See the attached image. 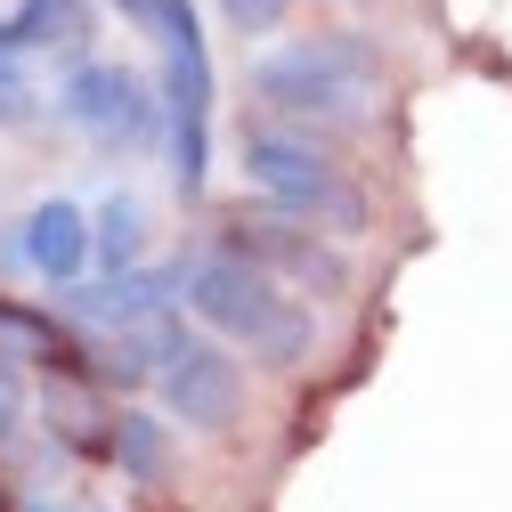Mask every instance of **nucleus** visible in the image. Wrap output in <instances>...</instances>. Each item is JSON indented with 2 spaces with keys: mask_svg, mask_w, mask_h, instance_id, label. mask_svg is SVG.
<instances>
[{
  "mask_svg": "<svg viewBox=\"0 0 512 512\" xmlns=\"http://www.w3.org/2000/svg\"><path fill=\"white\" fill-rule=\"evenodd\" d=\"M187 309L236 350H261L269 366H301L317 350V317L285 293L277 269L244 261V252H212V261L187 269Z\"/></svg>",
  "mask_w": 512,
  "mask_h": 512,
  "instance_id": "2",
  "label": "nucleus"
},
{
  "mask_svg": "<svg viewBox=\"0 0 512 512\" xmlns=\"http://www.w3.org/2000/svg\"><path fill=\"white\" fill-rule=\"evenodd\" d=\"M228 17H236V25H277L285 0H228Z\"/></svg>",
  "mask_w": 512,
  "mask_h": 512,
  "instance_id": "16",
  "label": "nucleus"
},
{
  "mask_svg": "<svg viewBox=\"0 0 512 512\" xmlns=\"http://www.w3.org/2000/svg\"><path fill=\"white\" fill-rule=\"evenodd\" d=\"M374 82H382V57H374L366 33H301V41H277L252 66L261 106L309 122V131H350V122H366Z\"/></svg>",
  "mask_w": 512,
  "mask_h": 512,
  "instance_id": "1",
  "label": "nucleus"
},
{
  "mask_svg": "<svg viewBox=\"0 0 512 512\" xmlns=\"http://www.w3.org/2000/svg\"><path fill=\"white\" fill-rule=\"evenodd\" d=\"M0 358H41V366H74V342L49 326V317L0 301Z\"/></svg>",
  "mask_w": 512,
  "mask_h": 512,
  "instance_id": "12",
  "label": "nucleus"
},
{
  "mask_svg": "<svg viewBox=\"0 0 512 512\" xmlns=\"http://www.w3.org/2000/svg\"><path fill=\"white\" fill-rule=\"evenodd\" d=\"M171 293H187L179 269H106V285H74V309L90 326H147L171 309Z\"/></svg>",
  "mask_w": 512,
  "mask_h": 512,
  "instance_id": "9",
  "label": "nucleus"
},
{
  "mask_svg": "<svg viewBox=\"0 0 512 512\" xmlns=\"http://www.w3.org/2000/svg\"><path fill=\"white\" fill-rule=\"evenodd\" d=\"M244 179L261 187V204L293 212V220H317L334 236H366V196L317 155L309 139H285V131H252L244 139Z\"/></svg>",
  "mask_w": 512,
  "mask_h": 512,
  "instance_id": "4",
  "label": "nucleus"
},
{
  "mask_svg": "<svg viewBox=\"0 0 512 512\" xmlns=\"http://www.w3.org/2000/svg\"><path fill=\"white\" fill-rule=\"evenodd\" d=\"M17 415H25V391H17V374H9V366H0V439H9V431H17Z\"/></svg>",
  "mask_w": 512,
  "mask_h": 512,
  "instance_id": "15",
  "label": "nucleus"
},
{
  "mask_svg": "<svg viewBox=\"0 0 512 512\" xmlns=\"http://www.w3.org/2000/svg\"><path fill=\"white\" fill-rule=\"evenodd\" d=\"M228 252H244V261H261V269H277L285 285L350 293V261H342L326 236H317V220H293V212H277V204L244 212V220L228 228Z\"/></svg>",
  "mask_w": 512,
  "mask_h": 512,
  "instance_id": "5",
  "label": "nucleus"
},
{
  "mask_svg": "<svg viewBox=\"0 0 512 512\" xmlns=\"http://www.w3.org/2000/svg\"><path fill=\"white\" fill-rule=\"evenodd\" d=\"M139 244H147L139 196H106V204L90 212V252H98V269H139Z\"/></svg>",
  "mask_w": 512,
  "mask_h": 512,
  "instance_id": "11",
  "label": "nucleus"
},
{
  "mask_svg": "<svg viewBox=\"0 0 512 512\" xmlns=\"http://www.w3.org/2000/svg\"><path fill=\"white\" fill-rule=\"evenodd\" d=\"M114 464L131 480H163V423L155 415H114Z\"/></svg>",
  "mask_w": 512,
  "mask_h": 512,
  "instance_id": "13",
  "label": "nucleus"
},
{
  "mask_svg": "<svg viewBox=\"0 0 512 512\" xmlns=\"http://www.w3.org/2000/svg\"><path fill=\"white\" fill-rule=\"evenodd\" d=\"M90 33V9L82 0H25V9L9 17V41L33 57V49H82Z\"/></svg>",
  "mask_w": 512,
  "mask_h": 512,
  "instance_id": "10",
  "label": "nucleus"
},
{
  "mask_svg": "<svg viewBox=\"0 0 512 512\" xmlns=\"http://www.w3.org/2000/svg\"><path fill=\"white\" fill-rule=\"evenodd\" d=\"M25 106H33V90H25V57L0 49V122H17Z\"/></svg>",
  "mask_w": 512,
  "mask_h": 512,
  "instance_id": "14",
  "label": "nucleus"
},
{
  "mask_svg": "<svg viewBox=\"0 0 512 512\" xmlns=\"http://www.w3.org/2000/svg\"><path fill=\"white\" fill-rule=\"evenodd\" d=\"M25 512H90V504H57V496H33Z\"/></svg>",
  "mask_w": 512,
  "mask_h": 512,
  "instance_id": "17",
  "label": "nucleus"
},
{
  "mask_svg": "<svg viewBox=\"0 0 512 512\" xmlns=\"http://www.w3.org/2000/svg\"><path fill=\"white\" fill-rule=\"evenodd\" d=\"M155 391H163V407H171L187 431H228V423L244 415V374H236V358H228L220 342H196V334L171 342Z\"/></svg>",
  "mask_w": 512,
  "mask_h": 512,
  "instance_id": "6",
  "label": "nucleus"
},
{
  "mask_svg": "<svg viewBox=\"0 0 512 512\" xmlns=\"http://www.w3.org/2000/svg\"><path fill=\"white\" fill-rule=\"evenodd\" d=\"M17 261L41 277V285H74L98 252H90V212L66 204V196H49L25 212V236H17Z\"/></svg>",
  "mask_w": 512,
  "mask_h": 512,
  "instance_id": "8",
  "label": "nucleus"
},
{
  "mask_svg": "<svg viewBox=\"0 0 512 512\" xmlns=\"http://www.w3.org/2000/svg\"><path fill=\"white\" fill-rule=\"evenodd\" d=\"M155 98H163V90H147L131 66H114V57H106V66H98V57H90V66H74L66 90H57V106H66L90 139H106V147L147 139V131H155Z\"/></svg>",
  "mask_w": 512,
  "mask_h": 512,
  "instance_id": "7",
  "label": "nucleus"
},
{
  "mask_svg": "<svg viewBox=\"0 0 512 512\" xmlns=\"http://www.w3.org/2000/svg\"><path fill=\"white\" fill-rule=\"evenodd\" d=\"M163 41V122H171V171L179 196H204L212 171V49L196 25V0H122Z\"/></svg>",
  "mask_w": 512,
  "mask_h": 512,
  "instance_id": "3",
  "label": "nucleus"
}]
</instances>
